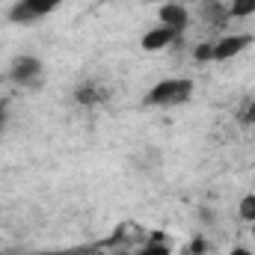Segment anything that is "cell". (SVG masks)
Masks as SVG:
<instances>
[{"label": "cell", "mask_w": 255, "mask_h": 255, "mask_svg": "<svg viewBox=\"0 0 255 255\" xmlns=\"http://www.w3.org/2000/svg\"><path fill=\"white\" fill-rule=\"evenodd\" d=\"M107 3H125V0H107Z\"/></svg>", "instance_id": "15"}, {"label": "cell", "mask_w": 255, "mask_h": 255, "mask_svg": "<svg viewBox=\"0 0 255 255\" xmlns=\"http://www.w3.org/2000/svg\"><path fill=\"white\" fill-rule=\"evenodd\" d=\"M199 18L211 27H220L229 18V6H223V0H202L199 3Z\"/></svg>", "instance_id": "7"}, {"label": "cell", "mask_w": 255, "mask_h": 255, "mask_svg": "<svg viewBox=\"0 0 255 255\" xmlns=\"http://www.w3.org/2000/svg\"><path fill=\"white\" fill-rule=\"evenodd\" d=\"M42 71H45V65H42L39 57L24 54V57H18L15 63L9 65V80L18 83V86H33V83L42 80Z\"/></svg>", "instance_id": "3"}, {"label": "cell", "mask_w": 255, "mask_h": 255, "mask_svg": "<svg viewBox=\"0 0 255 255\" xmlns=\"http://www.w3.org/2000/svg\"><path fill=\"white\" fill-rule=\"evenodd\" d=\"M160 24L172 27L175 33H184L190 27V9L181 6V3H163L160 6Z\"/></svg>", "instance_id": "6"}, {"label": "cell", "mask_w": 255, "mask_h": 255, "mask_svg": "<svg viewBox=\"0 0 255 255\" xmlns=\"http://www.w3.org/2000/svg\"><path fill=\"white\" fill-rule=\"evenodd\" d=\"M238 122L241 125H255V101H244V107L238 110Z\"/></svg>", "instance_id": "10"}, {"label": "cell", "mask_w": 255, "mask_h": 255, "mask_svg": "<svg viewBox=\"0 0 255 255\" xmlns=\"http://www.w3.org/2000/svg\"><path fill=\"white\" fill-rule=\"evenodd\" d=\"M253 42L255 39L250 36V33H229V36H223L220 42H214V60H217V63L235 60V57L244 54Z\"/></svg>", "instance_id": "4"}, {"label": "cell", "mask_w": 255, "mask_h": 255, "mask_svg": "<svg viewBox=\"0 0 255 255\" xmlns=\"http://www.w3.org/2000/svg\"><path fill=\"white\" fill-rule=\"evenodd\" d=\"M63 0H18L9 9V21L12 24H36L42 18H48Z\"/></svg>", "instance_id": "2"}, {"label": "cell", "mask_w": 255, "mask_h": 255, "mask_svg": "<svg viewBox=\"0 0 255 255\" xmlns=\"http://www.w3.org/2000/svg\"><path fill=\"white\" fill-rule=\"evenodd\" d=\"M229 255H253V253H250L247 247H235V250H232V253H229Z\"/></svg>", "instance_id": "14"}, {"label": "cell", "mask_w": 255, "mask_h": 255, "mask_svg": "<svg viewBox=\"0 0 255 255\" xmlns=\"http://www.w3.org/2000/svg\"><path fill=\"white\" fill-rule=\"evenodd\" d=\"M136 255H172L169 253V247H163V244H145V247H139Z\"/></svg>", "instance_id": "12"}, {"label": "cell", "mask_w": 255, "mask_h": 255, "mask_svg": "<svg viewBox=\"0 0 255 255\" xmlns=\"http://www.w3.org/2000/svg\"><path fill=\"white\" fill-rule=\"evenodd\" d=\"M253 238H255V223H253Z\"/></svg>", "instance_id": "16"}, {"label": "cell", "mask_w": 255, "mask_h": 255, "mask_svg": "<svg viewBox=\"0 0 255 255\" xmlns=\"http://www.w3.org/2000/svg\"><path fill=\"white\" fill-rule=\"evenodd\" d=\"M238 214L247 220V223H255V193H247L238 205Z\"/></svg>", "instance_id": "9"}, {"label": "cell", "mask_w": 255, "mask_h": 255, "mask_svg": "<svg viewBox=\"0 0 255 255\" xmlns=\"http://www.w3.org/2000/svg\"><path fill=\"white\" fill-rule=\"evenodd\" d=\"M193 60H196V63H208V60H214V45H208V42L196 45V48H193Z\"/></svg>", "instance_id": "11"}, {"label": "cell", "mask_w": 255, "mask_h": 255, "mask_svg": "<svg viewBox=\"0 0 255 255\" xmlns=\"http://www.w3.org/2000/svg\"><path fill=\"white\" fill-rule=\"evenodd\" d=\"M178 36L181 33H175L172 27H163V24H157V27H151L148 33H142V39H139V48L142 51H163V48H169V45H175L178 42Z\"/></svg>", "instance_id": "5"}, {"label": "cell", "mask_w": 255, "mask_h": 255, "mask_svg": "<svg viewBox=\"0 0 255 255\" xmlns=\"http://www.w3.org/2000/svg\"><path fill=\"white\" fill-rule=\"evenodd\" d=\"M208 253V241H202V238H196L190 244V255H205Z\"/></svg>", "instance_id": "13"}, {"label": "cell", "mask_w": 255, "mask_h": 255, "mask_svg": "<svg viewBox=\"0 0 255 255\" xmlns=\"http://www.w3.org/2000/svg\"><path fill=\"white\" fill-rule=\"evenodd\" d=\"M190 95H193V80H187V77H166V80H157L145 92L142 104L145 107H181V104L190 101Z\"/></svg>", "instance_id": "1"}, {"label": "cell", "mask_w": 255, "mask_h": 255, "mask_svg": "<svg viewBox=\"0 0 255 255\" xmlns=\"http://www.w3.org/2000/svg\"><path fill=\"white\" fill-rule=\"evenodd\" d=\"M255 15V0H232L229 6V18H253Z\"/></svg>", "instance_id": "8"}]
</instances>
